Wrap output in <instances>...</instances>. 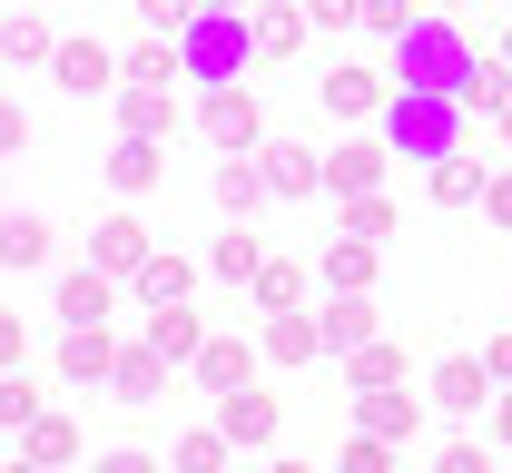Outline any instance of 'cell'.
Masks as SVG:
<instances>
[{"instance_id": "obj_26", "label": "cell", "mask_w": 512, "mask_h": 473, "mask_svg": "<svg viewBox=\"0 0 512 473\" xmlns=\"http://www.w3.org/2000/svg\"><path fill=\"white\" fill-rule=\"evenodd\" d=\"M30 395H40V385H20V375H0V424H30Z\"/></svg>"}, {"instance_id": "obj_28", "label": "cell", "mask_w": 512, "mask_h": 473, "mask_svg": "<svg viewBox=\"0 0 512 473\" xmlns=\"http://www.w3.org/2000/svg\"><path fill=\"white\" fill-rule=\"evenodd\" d=\"M434 473H493V464H483L473 444H453V454H444V464H434Z\"/></svg>"}, {"instance_id": "obj_30", "label": "cell", "mask_w": 512, "mask_h": 473, "mask_svg": "<svg viewBox=\"0 0 512 473\" xmlns=\"http://www.w3.org/2000/svg\"><path fill=\"white\" fill-rule=\"evenodd\" d=\"M99 473H158V464H148V454H109Z\"/></svg>"}, {"instance_id": "obj_31", "label": "cell", "mask_w": 512, "mask_h": 473, "mask_svg": "<svg viewBox=\"0 0 512 473\" xmlns=\"http://www.w3.org/2000/svg\"><path fill=\"white\" fill-rule=\"evenodd\" d=\"M10 355H20V326H0V365H10Z\"/></svg>"}, {"instance_id": "obj_18", "label": "cell", "mask_w": 512, "mask_h": 473, "mask_svg": "<svg viewBox=\"0 0 512 473\" xmlns=\"http://www.w3.org/2000/svg\"><path fill=\"white\" fill-rule=\"evenodd\" d=\"M197 10H207V0H138V20H148V30H168V40H178V30H188Z\"/></svg>"}, {"instance_id": "obj_35", "label": "cell", "mask_w": 512, "mask_h": 473, "mask_svg": "<svg viewBox=\"0 0 512 473\" xmlns=\"http://www.w3.org/2000/svg\"><path fill=\"white\" fill-rule=\"evenodd\" d=\"M276 473H306V464H276Z\"/></svg>"}, {"instance_id": "obj_1", "label": "cell", "mask_w": 512, "mask_h": 473, "mask_svg": "<svg viewBox=\"0 0 512 473\" xmlns=\"http://www.w3.org/2000/svg\"><path fill=\"white\" fill-rule=\"evenodd\" d=\"M394 40H404V89H453V99H463L473 60H463V40H453L444 20H404Z\"/></svg>"}, {"instance_id": "obj_12", "label": "cell", "mask_w": 512, "mask_h": 473, "mask_svg": "<svg viewBox=\"0 0 512 473\" xmlns=\"http://www.w3.org/2000/svg\"><path fill=\"white\" fill-rule=\"evenodd\" d=\"M207 129H217V138H227V148H237V138L256 129V109H247V99H237V89H217V99H207Z\"/></svg>"}, {"instance_id": "obj_6", "label": "cell", "mask_w": 512, "mask_h": 473, "mask_svg": "<svg viewBox=\"0 0 512 473\" xmlns=\"http://www.w3.org/2000/svg\"><path fill=\"white\" fill-rule=\"evenodd\" d=\"M217 434H227V444H266V434H276V405H266V395H227Z\"/></svg>"}, {"instance_id": "obj_32", "label": "cell", "mask_w": 512, "mask_h": 473, "mask_svg": "<svg viewBox=\"0 0 512 473\" xmlns=\"http://www.w3.org/2000/svg\"><path fill=\"white\" fill-rule=\"evenodd\" d=\"M0 148H20V119H10V109H0Z\"/></svg>"}, {"instance_id": "obj_33", "label": "cell", "mask_w": 512, "mask_h": 473, "mask_svg": "<svg viewBox=\"0 0 512 473\" xmlns=\"http://www.w3.org/2000/svg\"><path fill=\"white\" fill-rule=\"evenodd\" d=\"M493 414H503V434H512V395H493Z\"/></svg>"}, {"instance_id": "obj_24", "label": "cell", "mask_w": 512, "mask_h": 473, "mask_svg": "<svg viewBox=\"0 0 512 473\" xmlns=\"http://www.w3.org/2000/svg\"><path fill=\"white\" fill-rule=\"evenodd\" d=\"M266 345H276V355L296 365V355H316V326H306V316H286V326H276V336H266Z\"/></svg>"}, {"instance_id": "obj_10", "label": "cell", "mask_w": 512, "mask_h": 473, "mask_svg": "<svg viewBox=\"0 0 512 473\" xmlns=\"http://www.w3.org/2000/svg\"><path fill=\"white\" fill-rule=\"evenodd\" d=\"M138 296H148V306H178V296H188V267H178V257H148V267H138Z\"/></svg>"}, {"instance_id": "obj_5", "label": "cell", "mask_w": 512, "mask_h": 473, "mask_svg": "<svg viewBox=\"0 0 512 473\" xmlns=\"http://www.w3.org/2000/svg\"><path fill=\"white\" fill-rule=\"evenodd\" d=\"M434 405H453V414H483V405H493V365H473V355H453L444 375H434Z\"/></svg>"}, {"instance_id": "obj_17", "label": "cell", "mask_w": 512, "mask_h": 473, "mask_svg": "<svg viewBox=\"0 0 512 473\" xmlns=\"http://www.w3.org/2000/svg\"><path fill=\"white\" fill-rule=\"evenodd\" d=\"M325 99H335V109H375V69H335Z\"/></svg>"}, {"instance_id": "obj_22", "label": "cell", "mask_w": 512, "mask_h": 473, "mask_svg": "<svg viewBox=\"0 0 512 473\" xmlns=\"http://www.w3.org/2000/svg\"><path fill=\"white\" fill-rule=\"evenodd\" d=\"M325 345H365V306H355V296H345V306L325 316Z\"/></svg>"}, {"instance_id": "obj_29", "label": "cell", "mask_w": 512, "mask_h": 473, "mask_svg": "<svg viewBox=\"0 0 512 473\" xmlns=\"http://www.w3.org/2000/svg\"><path fill=\"white\" fill-rule=\"evenodd\" d=\"M306 10H316L325 30H335V20H355V10H365V0H306Z\"/></svg>"}, {"instance_id": "obj_15", "label": "cell", "mask_w": 512, "mask_h": 473, "mask_svg": "<svg viewBox=\"0 0 512 473\" xmlns=\"http://www.w3.org/2000/svg\"><path fill=\"white\" fill-rule=\"evenodd\" d=\"M266 188H286V198H296V188H316V168H306V148H266Z\"/></svg>"}, {"instance_id": "obj_27", "label": "cell", "mask_w": 512, "mask_h": 473, "mask_svg": "<svg viewBox=\"0 0 512 473\" xmlns=\"http://www.w3.org/2000/svg\"><path fill=\"white\" fill-rule=\"evenodd\" d=\"M345 473H384V434H365V444L345 454Z\"/></svg>"}, {"instance_id": "obj_3", "label": "cell", "mask_w": 512, "mask_h": 473, "mask_svg": "<svg viewBox=\"0 0 512 473\" xmlns=\"http://www.w3.org/2000/svg\"><path fill=\"white\" fill-rule=\"evenodd\" d=\"M178 60H188V79H227V69L247 60V30H237V10H207V20H188V30H178Z\"/></svg>"}, {"instance_id": "obj_14", "label": "cell", "mask_w": 512, "mask_h": 473, "mask_svg": "<svg viewBox=\"0 0 512 473\" xmlns=\"http://www.w3.org/2000/svg\"><path fill=\"white\" fill-rule=\"evenodd\" d=\"M148 345H158V355L178 365V355H197V326L178 316V306H158V326H148Z\"/></svg>"}, {"instance_id": "obj_13", "label": "cell", "mask_w": 512, "mask_h": 473, "mask_svg": "<svg viewBox=\"0 0 512 473\" xmlns=\"http://www.w3.org/2000/svg\"><path fill=\"white\" fill-rule=\"evenodd\" d=\"M60 365H69V375H99V365H109V336H99V326H69Z\"/></svg>"}, {"instance_id": "obj_4", "label": "cell", "mask_w": 512, "mask_h": 473, "mask_svg": "<svg viewBox=\"0 0 512 473\" xmlns=\"http://www.w3.org/2000/svg\"><path fill=\"white\" fill-rule=\"evenodd\" d=\"M50 69H60V89H79V99H99V89L119 79V60H109L99 40H60V50H50Z\"/></svg>"}, {"instance_id": "obj_9", "label": "cell", "mask_w": 512, "mask_h": 473, "mask_svg": "<svg viewBox=\"0 0 512 473\" xmlns=\"http://www.w3.org/2000/svg\"><path fill=\"white\" fill-rule=\"evenodd\" d=\"M99 267H148V227L138 217H109L99 227Z\"/></svg>"}, {"instance_id": "obj_11", "label": "cell", "mask_w": 512, "mask_h": 473, "mask_svg": "<svg viewBox=\"0 0 512 473\" xmlns=\"http://www.w3.org/2000/svg\"><path fill=\"white\" fill-rule=\"evenodd\" d=\"M109 178H119V188H148V178H158V138H128L119 158H109Z\"/></svg>"}, {"instance_id": "obj_2", "label": "cell", "mask_w": 512, "mask_h": 473, "mask_svg": "<svg viewBox=\"0 0 512 473\" xmlns=\"http://www.w3.org/2000/svg\"><path fill=\"white\" fill-rule=\"evenodd\" d=\"M453 129H463L453 89H404V99H394V148H414V158H453Z\"/></svg>"}, {"instance_id": "obj_25", "label": "cell", "mask_w": 512, "mask_h": 473, "mask_svg": "<svg viewBox=\"0 0 512 473\" xmlns=\"http://www.w3.org/2000/svg\"><path fill=\"white\" fill-rule=\"evenodd\" d=\"M217 454H227V434H188V444H178V464H188V473H217Z\"/></svg>"}, {"instance_id": "obj_21", "label": "cell", "mask_w": 512, "mask_h": 473, "mask_svg": "<svg viewBox=\"0 0 512 473\" xmlns=\"http://www.w3.org/2000/svg\"><path fill=\"white\" fill-rule=\"evenodd\" d=\"M168 129V99H158V89H138V99H128V138H158Z\"/></svg>"}, {"instance_id": "obj_8", "label": "cell", "mask_w": 512, "mask_h": 473, "mask_svg": "<svg viewBox=\"0 0 512 473\" xmlns=\"http://www.w3.org/2000/svg\"><path fill=\"white\" fill-rule=\"evenodd\" d=\"M60 316H69V326H99V316H109V276H89V267H79V276L60 286Z\"/></svg>"}, {"instance_id": "obj_34", "label": "cell", "mask_w": 512, "mask_h": 473, "mask_svg": "<svg viewBox=\"0 0 512 473\" xmlns=\"http://www.w3.org/2000/svg\"><path fill=\"white\" fill-rule=\"evenodd\" d=\"M207 10H247V0H207Z\"/></svg>"}, {"instance_id": "obj_16", "label": "cell", "mask_w": 512, "mask_h": 473, "mask_svg": "<svg viewBox=\"0 0 512 473\" xmlns=\"http://www.w3.org/2000/svg\"><path fill=\"white\" fill-rule=\"evenodd\" d=\"M178 40H148V50H138V60H128V79H148V89H158V79H178Z\"/></svg>"}, {"instance_id": "obj_19", "label": "cell", "mask_w": 512, "mask_h": 473, "mask_svg": "<svg viewBox=\"0 0 512 473\" xmlns=\"http://www.w3.org/2000/svg\"><path fill=\"white\" fill-rule=\"evenodd\" d=\"M158 365H168L158 345H148V355H119V395H158Z\"/></svg>"}, {"instance_id": "obj_20", "label": "cell", "mask_w": 512, "mask_h": 473, "mask_svg": "<svg viewBox=\"0 0 512 473\" xmlns=\"http://www.w3.org/2000/svg\"><path fill=\"white\" fill-rule=\"evenodd\" d=\"M365 434H414V405H404V395H375V405H365Z\"/></svg>"}, {"instance_id": "obj_7", "label": "cell", "mask_w": 512, "mask_h": 473, "mask_svg": "<svg viewBox=\"0 0 512 473\" xmlns=\"http://www.w3.org/2000/svg\"><path fill=\"white\" fill-rule=\"evenodd\" d=\"M50 257V227L40 217H0V267H40Z\"/></svg>"}, {"instance_id": "obj_23", "label": "cell", "mask_w": 512, "mask_h": 473, "mask_svg": "<svg viewBox=\"0 0 512 473\" xmlns=\"http://www.w3.org/2000/svg\"><path fill=\"white\" fill-rule=\"evenodd\" d=\"M256 188H266V168H247V158H237V168H227V178H217V198H227V207H247Z\"/></svg>"}]
</instances>
